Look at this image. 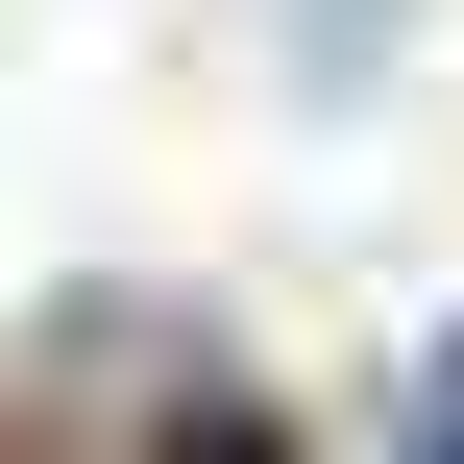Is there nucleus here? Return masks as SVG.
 I'll return each instance as SVG.
<instances>
[{
	"instance_id": "obj_1",
	"label": "nucleus",
	"mask_w": 464,
	"mask_h": 464,
	"mask_svg": "<svg viewBox=\"0 0 464 464\" xmlns=\"http://www.w3.org/2000/svg\"><path fill=\"white\" fill-rule=\"evenodd\" d=\"M367 49H392V0H318V98H367Z\"/></svg>"
},
{
	"instance_id": "obj_2",
	"label": "nucleus",
	"mask_w": 464,
	"mask_h": 464,
	"mask_svg": "<svg viewBox=\"0 0 464 464\" xmlns=\"http://www.w3.org/2000/svg\"><path fill=\"white\" fill-rule=\"evenodd\" d=\"M147 464H294V440H245V416H171V440H147Z\"/></svg>"
}]
</instances>
